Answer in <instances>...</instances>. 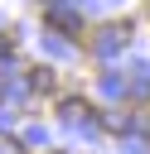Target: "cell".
<instances>
[{
	"mask_svg": "<svg viewBox=\"0 0 150 154\" xmlns=\"http://www.w3.org/2000/svg\"><path fill=\"white\" fill-rule=\"evenodd\" d=\"M29 77H34V91H53V72L39 67V72H29Z\"/></svg>",
	"mask_w": 150,
	"mask_h": 154,
	"instance_id": "cell-1",
	"label": "cell"
}]
</instances>
